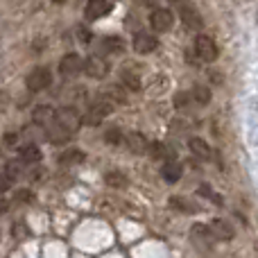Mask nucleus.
Listing matches in <instances>:
<instances>
[{"instance_id":"nucleus-29","label":"nucleus","mask_w":258,"mask_h":258,"mask_svg":"<svg viewBox=\"0 0 258 258\" xmlns=\"http://www.w3.org/2000/svg\"><path fill=\"white\" fill-rule=\"evenodd\" d=\"M27 233V229L23 224H14V238H23Z\"/></svg>"},{"instance_id":"nucleus-2","label":"nucleus","mask_w":258,"mask_h":258,"mask_svg":"<svg viewBox=\"0 0 258 258\" xmlns=\"http://www.w3.org/2000/svg\"><path fill=\"white\" fill-rule=\"evenodd\" d=\"M111 111H113L111 100L102 98V100H98V102H91L89 104V109H86L82 122H84V125H89V127H95V125H100V122H102Z\"/></svg>"},{"instance_id":"nucleus-32","label":"nucleus","mask_w":258,"mask_h":258,"mask_svg":"<svg viewBox=\"0 0 258 258\" xmlns=\"http://www.w3.org/2000/svg\"><path fill=\"white\" fill-rule=\"evenodd\" d=\"M7 209H9V202L7 200H0V213H5Z\"/></svg>"},{"instance_id":"nucleus-1","label":"nucleus","mask_w":258,"mask_h":258,"mask_svg":"<svg viewBox=\"0 0 258 258\" xmlns=\"http://www.w3.org/2000/svg\"><path fill=\"white\" fill-rule=\"evenodd\" d=\"M172 5L188 30H204V18H202V14L197 12V7L190 0H172Z\"/></svg>"},{"instance_id":"nucleus-17","label":"nucleus","mask_w":258,"mask_h":258,"mask_svg":"<svg viewBox=\"0 0 258 258\" xmlns=\"http://www.w3.org/2000/svg\"><path fill=\"white\" fill-rule=\"evenodd\" d=\"M188 147H190V152L195 156H200V159H209L211 156V147L204 138H190V141H188Z\"/></svg>"},{"instance_id":"nucleus-8","label":"nucleus","mask_w":258,"mask_h":258,"mask_svg":"<svg viewBox=\"0 0 258 258\" xmlns=\"http://www.w3.org/2000/svg\"><path fill=\"white\" fill-rule=\"evenodd\" d=\"M132 45L138 54H150L159 48V41H156V36L150 34V32H136L132 39Z\"/></svg>"},{"instance_id":"nucleus-28","label":"nucleus","mask_w":258,"mask_h":258,"mask_svg":"<svg viewBox=\"0 0 258 258\" xmlns=\"http://www.w3.org/2000/svg\"><path fill=\"white\" fill-rule=\"evenodd\" d=\"M188 100H190V95H188V93H179V95H177V102H174V107H177V109H183V107L188 104Z\"/></svg>"},{"instance_id":"nucleus-27","label":"nucleus","mask_w":258,"mask_h":258,"mask_svg":"<svg viewBox=\"0 0 258 258\" xmlns=\"http://www.w3.org/2000/svg\"><path fill=\"white\" fill-rule=\"evenodd\" d=\"M14 200H16L18 204H30V202L34 200V195H32L30 190H25V188H23V190H16V197H14Z\"/></svg>"},{"instance_id":"nucleus-4","label":"nucleus","mask_w":258,"mask_h":258,"mask_svg":"<svg viewBox=\"0 0 258 258\" xmlns=\"http://www.w3.org/2000/svg\"><path fill=\"white\" fill-rule=\"evenodd\" d=\"M25 84H27V91H32V93H41V91H45L50 84H52V73H50V68L39 66L27 75Z\"/></svg>"},{"instance_id":"nucleus-31","label":"nucleus","mask_w":258,"mask_h":258,"mask_svg":"<svg viewBox=\"0 0 258 258\" xmlns=\"http://www.w3.org/2000/svg\"><path fill=\"white\" fill-rule=\"evenodd\" d=\"M9 186H12V181H9V179L5 177V174H0V192H5Z\"/></svg>"},{"instance_id":"nucleus-15","label":"nucleus","mask_w":258,"mask_h":258,"mask_svg":"<svg viewBox=\"0 0 258 258\" xmlns=\"http://www.w3.org/2000/svg\"><path fill=\"white\" fill-rule=\"evenodd\" d=\"M122 50H125V43L118 36H104L100 41V52L102 54H120Z\"/></svg>"},{"instance_id":"nucleus-14","label":"nucleus","mask_w":258,"mask_h":258,"mask_svg":"<svg viewBox=\"0 0 258 258\" xmlns=\"http://www.w3.org/2000/svg\"><path fill=\"white\" fill-rule=\"evenodd\" d=\"M125 143H127V147L134 152V154H147V138L143 136V134H138V132H132V134H127V138H125Z\"/></svg>"},{"instance_id":"nucleus-20","label":"nucleus","mask_w":258,"mask_h":258,"mask_svg":"<svg viewBox=\"0 0 258 258\" xmlns=\"http://www.w3.org/2000/svg\"><path fill=\"white\" fill-rule=\"evenodd\" d=\"M21 161L23 163H39L41 161V150L36 145H25V147H21Z\"/></svg>"},{"instance_id":"nucleus-9","label":"nucleus","mask_w":258,"mask_h":258,"mask_svg":"<svg viewBox=\"0 0 258 258\" xmlns=\"http://www.w3.org/2000/svg\"><path fill=\"white\" fill-rule=\"evenodd\" d=\"M82 68H84V61H82V57L75 52L63 54L61 61H59V73H61L63 77H75L77 73H82Z\"/></svg>"},{"instance_id":"nucleus-23","label":"nucleus","mask_w":258,"mask_h":258,"mask_svg":"<svg viewBox=\"0 0 258 258\" xmlns=\"http://www.w3.org/2000/svg\"><path fill=\"white\" fill-rule=\"evenodd\" d=\"M170 206H172V209H179L181 213H195V211H197L195 204H190V202L181 200V197H172V200H170Z\"/></svg>"},{"instance_id":"nucleus-10","label":"nucleus","mask_w":258,"mask_h":258,"mask_svg":"<svg viewBox=\"0 0 258 258\" xmlns=\"http://www.w3.org/2000/svg\"><path fill=\"white\" fill-rule=\"evenodd\" d=\"M111 7H113L111 0H89L84 14L89 21H100V18H104L109 12H111Z\"/></svg>"},{"instance_id":"nucleus-5","label":"nucleus","mask_w":258,"mask_h":258,"mask_svg":"<svg viewBox=\"0 0 258 258\" xmlns=\"http://www.w3.org/2000/svg\"><path fill=\"white\" fill-rule=\"evenodd\" d=\"M195 52H197V57H200L202 61L211 63V61H215V59H218V43H215L213 36L200 34L195 39Z\"/></svg>"},{"instance_id":"nucleus-19","label":"nucleus","mask_w":258,"mask_h":258,"mask_svg":"<svg viewBox=\"0 0 258 258\" xmlns=\"http://www.w3.org/2000/svg\"><path fill=\"white\" fill-rule=\"evenodd\" d=\"M147 154H150V159H156V161L174 159V154H170V150L163 145V143H150V145H147Z\"/></svg>"},{"instance_id":"nucleus-7","label":"nucleus","mask_w":258,"mask_h":258,"mask_svg":"<svg viewBox=\"0 0 258 258\" xmlns=\"http://www.w3.org/2000/svg\"><path fill=\"white\" fill-rule=\"evenodd\" d=\"M150 25H152V30H154V32H168V30H172L174 14L170 12V9H163V7L154 9V12L150 14Z\"/></svg>"},{"instance_id":"nucleus-25","label":"nucleus","mask_w":258,"mask_h":258,"mask_svg":"<svg viewBox=\"0 0 258 258\" xmlns=\"http://www.w3.org/2000/svg\"><path fill=\"white\" fill-rule=\"evenodd\" d=\"M192 98H195L197 104H209L211 91L206 89V86H195V91H192Z\"/></svg>"},{"instance_id":"nucleus-26","label":"nucleus","mask_w":258,"mask_h":258,"mask_svg":"<svg viewBox=\"0 0 258 258\" xmlns=\"http://www.w3.org/2000/svg\"><path fill=\"white\" fill-rule=\"evenodd\" d=\"M104 141H107L109 145H122V143H125V136H122L120 129H109V132L104 134Z\"/></svg>"},{"instance_id":"nucleus-33","label":"nucleus","mask_w":258,"mask_h":258,"mask_svg":"<svg viewBox=\"0 0 258 258\" xmlns=\"http://www.w3.org/2000/svg\"><path fill=\"white\" fill-rule=\"evenodd\" d=\"M52 3L54 5H61V3H66V0H52Z\"/></svg>"},{"instance_id":"nucleus-3","label":"nucleus","mask_w":258,"mask_h":258,"mask_svg":"<svg viewBox=\"0 0 258 258\" xmlns=\"http://www.w3.org/2000/svg\"><path fill=\"white\" fill-rule=\"evenodd\" d=\"M54 122H57L61 129H66V132L73 136V134L82 127V116L77 113V109L63 107V109H59V111L54 113Z\"/></svg>"},{"instance_id":"nucleus-24","label":"nucleus","mask_w":258,"mask_h":258,"mask_svg":"<svg viewBox=\"0 0 258 258\" xmlns=\"http://www.w3.org/2000/svg\"><path fill=\"white\" fill-rule=\"evenodd\" d=\"M122 82H125V84H127L132 91L141 89V80H138V75H136V73H132L129 68H125V71H122Z\"/></svg>"},{"instance_id":"nucleus-12","label":"nucleus","mask_w":258,"mask_h":258,"mask_svg":"<svg viewBox=\"0 0 258 258\" xmlns=\"http://www.w3.org/2000/svg\"><path fill=\"white\" fill-rule=\"evenodd\" d=\"M54 109L52 107H48V104H41V107H36L34 109V113H32V120H34V125H39V127H48V125H52L54 122Z\"/></svg>"},{"instance_id":"nucleus-6","label":"nucleus","mask_w":258,"mask_h":258,"mask_svg":"<svg viewBox=\"0 0 258 258\" xmlns=\"http://www.w3.org/2000/svg\"><path fill=\"white\" fill-rule=\"evenodd\" d=\"M82 71H84L89 77H93V80H102V77L109 75V61L102 57V54H93V57H89L84 61V68H82Z\"/></svg>"},{"instance_id":"nucleus-22","label":"nucleus","mask_w":258,"mask_h":258,"mask_svg":"<svg viewBox=\"0 0 258 258\" xmlns=\"http://www.w3.org/2000/svg\"><path fill=\"white\" fill-rule=\"evenodd\" d=\"M104 181H107V186H111V188H125L127 186L125 174L118 172V170H111V172L104 174Z\"/></svg>"},{"instance_id":"nucleus-21","label":"nucleus","mask_w":258,"mask_h":258,"mask_svg":"<svg viewBox=\"0 0 258 258\" xmlns=\"http://www.w3.org/2000/svg\"><path fill=\"white\" fill-rule=\"evenodd\" d=\"M59 163L61 165H77V163H84V152L80 150H68L59 156Z\"/></svg>"},{"instance_id":"nucleus-13","label":"nucleus","mask_w":258,"mask_h":258,"mask_svg":"<svg viewBox=\"0 0 258 258\" xmlns=\"http://www.w3.org/2000/svg\"><path fill=\"white\" fill-rule=\"evenodd\" d=\"M211 233H213V238L215 240H231L233 238V227L227 222V220H213L211 222Z\"/></svg>"},{"instance_id":"nucleus-18","label":"nucleus","mask_w":258,"mask_h":258,"mask_svg":"<svg viewBox=\"0 0 258 258\" xmlns=\"http://www.w3.org/2000/svg\"><path fill=\"white\" fill-rule=\"evenodd\" d=\"M190 236L195 238L197 242H202V245H211V242L215 240L213 233H211V229L206 227V224H195V227H192V231H190Z\"/></svg>"},{"instance_id":"nucleus-11","label":"nucleus","mask_w":258,"mask_h":258,"mask_svg":"<svg viewBox=\"0 0 258 258\" xmlns=\"http://www.w3.org/2000/svg\"><path fill=\"white\" fill-rule=\"evenodd\" d=\"M161 174H163V179L168 183H177L179 179H181V174H183V165L179 163L177 159H170V161H165V163H163Z\"/></svg>"},{"instance_id":"nucleus-30","label":"nucleus","mask_w":258,"mask_h":258,"mask_svg":"<svg viewBox=\"0 0 258 258\" xmlns=\"http://www.w3.org/2000/svg\"><path fill=\"white\" fill-rule=\"evenodd\" d=\"M16 141H18L16 134H7V136H5V145H9V147L16 145Z\"/></svg>"},{"instance_id":"nucleus-16","label":"nucleus","mask_w":258,"mask_h":258,"mask_svg":"<svg viewBox=\"0 0 258 258\" xmlns=\"http://www.w3.org/2000/svg\"><path fill=\"white\" fill-rule=\"evenodd\" d=\"M23 172H25V163H23L21 159H12V161H7V163H5V177H7L9 181L21 179Z\"/></svg>"}]
</instances>
